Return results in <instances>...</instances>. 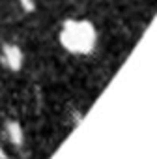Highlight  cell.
<instances>
[{
    "instance_id": "6da1fadb",
    "label": "cell",
    "mask_w": 157,
    "mask_h": 159,
    "mask_svg": "<svg viewBox=\"0 0 157 159\" xmlns=\"http://www.w3.org/2000/svg\"><path fill=\"white\" fill-rule=\"evenodd\" d=\"M58 41L71 54H92L97 45V30L88 19H67L60 26Z\"/></svg>"
},
{
    "instance_id": "7a4b0ae2",
    "label": "cell",
    "mask_w": 157,
    "mask_h": 159,
    "mask_svg": "<svg viewBox=\"0 0 157 159\" xmlns=\"http://www.w3.org/2000/svg\"><path fill=\"white\" fill-rule=\"evenodd\" d=\"M2 62L6 64L8 69L19 71L23 67V62H25V54H23L21 47L15 43H6L2 47Z\"/></svg>"
},
{
    "instance_id": "3957f363",
    "label": "cell",
    "mask_w": 157,
    "mask_h": 159,
    "mask_svg": "<svg viewBox=\"0 0 157 159\" xmlns=\"http://www.w3.org/2000/svg\"><path fill=\"white\" fill-rule=\"evenodd\" d=\"M6 131H8V137H10V140L13 142V146H23V142H25V133H23V127H21L19 122L10 120V122L6 124Z\"/></svg>"
},
{
    "instance_id": "277c9868",
    "label": "cell",
    "mask_w": 157,
    "mask_h": 159,
    "mask_svg": "<svg viewBox=\"0 0 157 159\" xmlns=\"http://www.w3.org/2000/svg\"><path fill=\"white\" fill-rule=\"evenodd\" d=\"M0 159H8V155H6V152L2 150V146H0Z\"/></svg>"
}]
</instances>
